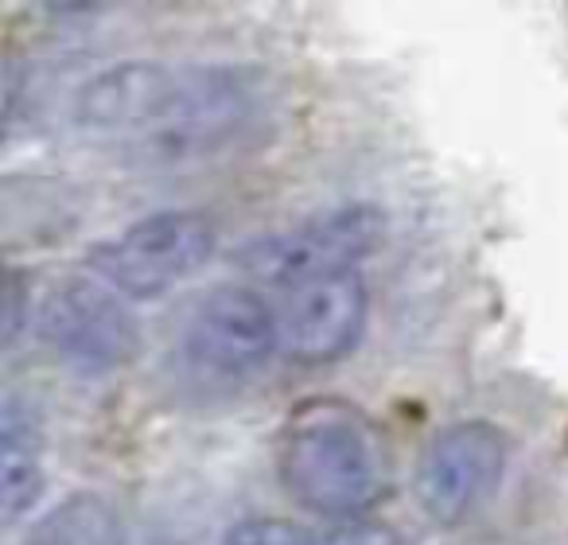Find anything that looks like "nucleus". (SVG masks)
I'll use <instances>...</instances> for the list:
<instances>
[{
	"instance_id": "obj_6",
	"label": "nucleus",
	"mask_w": 568,
	"mask_h": 545,
	"mask_svg": "<svg viewBox=\"0 0 568 545\" xmlns=\"http://www.w3.org/2000/svg\"><path fill=\"white\" fill-rule=\"evenodd\" d=\"M36 335L63 366L79 374H110L141 351L129 301L98 277H63L48 289Z\"/></svg>"
},
{
	"instance_id": "obj_5",
	"label": "nucleus",
	"mask_w": 568,
	"mask_h": 545,
	"mask_svg": "<svg viewBox=\"0 0 568 545\" xmlns=\"http://www.w3.org/2000/svg\"><path fill=\"white\" fill-rule=\"evenodd\" d=\"M386 238V214L371 203H347L293 226L261 234L234 253V265L257 285L296 289L335 273H355Z\"/></svg>"
},
{
	"instance_id": "obj_12",
	"label": "nucleus",
	"mask_w": 568,
	"mask_h": 545,
	"mask_svg": "<svg viewBox=\"0 0 568 545\" xmlns=\"http://www.w3.org/2000/svg\"><path fill=\"white\" fill-rule=\"evenodd\" d=\"M312 545H405V542L389 522L347 518V522H335V526L320 529V534L312 537Z\"/></svg>"
},
{
	"instance_id": "obj_1",
	"label": "nucleus",
	"mask_w": 568,
	"mask_h": 545,
	"mask_svg": "<svg viewBox=\"0 0 568 545\" xmlns=\"http://www.w3.org/2000/svg\"><path fill=\"white\" fill-rule=\"evenodd\" d=\"M265 113V74L234 63L129 59L74 94V129L141 164H191L237 144Z\"/></svg>"
},
{
	"instance_id": "obj_13",
	"label": "nucleus",
	"mask_w": 568,
	"mask_h": 545,
	"mask_svg": "<svg viewBox=\"0 0 568 545\" xmlns=\"http://www.w3.org/2000/svg\"><path fill=\"white\" fill-rule=\"evenodd\" d=\"M28 324V312H24V277H20L17 269H4V320H0V340H4V347H12V343L20 340V332H24Z\"/></svg>"
},
{
	"instance_id": "obj_4",
	"label": "nucleus",
	"mask_w": 568,
	"mask_h": 545,
	"mask_svg": "<svg viewBox=\"0 0 568 545\" xmlns=\"http://www.w3.org/2000/svg\"><path fill=\"white\" fill-rule=\"evenodd\" d=\"M219 226L206 211H156L87 253L90 277L125 301H156L211 261Z\"/></svg>"
},
{
	"instance_id": "obj_2",
	"label": "nucleus",
	"mask_w": 568,
	"mask_h": 545,
	"mask_svg": "<svg viewBox=\"0 0 568 545\" xmlns=\"http://www.w3.org/2000/svg\"><path fill=\"white\" fill-rule=\"evenodd\" d=\"M276 480L296 506L320 518H363L386 495V444L358 405L312 397L288 413L276 436Z\"/></svg>"
},
{
	"instance_id": "obj_3",
	"label": "nucleus",
	"mask_w": 568,
	"mask_h": 545,
	"mask_svg": "<svg viewBox=\"0 0 568 545\" xmlns=\"http://www.w3.org/2000/svg\"><path fill=\"white\" fill-rule=\"evenodd\" d=\"M281 351L276 309L253 285L206 289L175 332L172 366L195 394L222 397L245 390Z\"/></svg>"
},
{
	"instance_id": "obj_9",
	"label": "nucleus",
	"mask_w": 568,
	"mask_h": 545,
	"mask_svg": "<svg viewBox=\"0 0 568 545\" xmlns=\"http://www.w3.org/2000/svg\"><path fill=\"white\" fill-rule=\"evenodd\" d=\"M36 417L17 402L4 397L0 410V522L12 529L43 495V448Z\"/></svg>"
},
{
	"instance_id": "obj_10",
	"label": "nucleus",
	"mask_w": 568,
	"mask_h": 545,
	"mask_svg": "<svg viewBox=\"0 0 568 545\" xmlns=\"http://www.w3.org/2000/svg\"><path fill=\"white\" fill-rule=\"evenodd\" d=\"M20 545H129V534L110 498L82 491L36 518Z\"/></svg>"
},
{
	"instance_id": "obj_8",
	"label": "nucleus",
	"mask_w": 568,
	"mask_h": 545,
	"mask_svg": "<svg viewBox=\"0 0 568 545\" xmlns=\"http://www.w3.org/2000/svg\"><path fill=\"white\" fill-rule=\"evenodd\" d=\"M366 320H371V289L358 269L308 281L288 289L276 309L281 351L304 366L339 363L363 343Z\"/></svg>"
},
{
	"instance_id": "obj_7",
	"label": "nucleus",
	"mask_w": 568,
	"mask_h": 545,
	"mask_svg": "<svg viewBox=\"0 0 568 545\" xmlns=\"http://www.w3.org/2000/svg\"><path fill=\"white\" fill-rule=\"evenodd\" d=\"M506 456H510L506 433L490 421L471 417L440 428L425 444L417 472H413L420 511L440 526L467 522L498 491L506 475Z\"/></svg>"
},
{
	"instance_id": "obj_11",
	"label": "nucleus",
	"mask_w": 568,
	"mask_h": 545,
	"mask_svg": "<svg viewBox=\"0 0 568 545\" xmlns=\"http://www.w3.org/2000/svg\"><path fill=\"white\" fill-rule=\"evenodd\" d=\"M312 529H304L293 518H245L222 537V545H312Z\"/></svg>"
}]
</instances>
